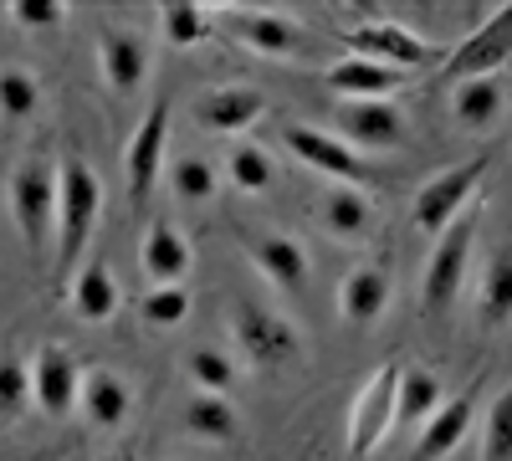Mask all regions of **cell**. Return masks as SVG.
Masks as SVG:
<instances>
[{
	"label": "cell",
	"instance_id": "1",
	"mask_svg": "<svg viewBox=\"0 0 512 461\" xmlns=\"http://www.w3.org/2000/svg\"><path fill=\"white\" fill-rule=\"evenodd\" d=\"M477 231H482V195L472 200V211L461 221H451L436 246H431V262L420 272V313L425 318H446L466 287V267H472V246H477Z\"/></svg>",
	"mask_w": 512,
	"mask_h": 461
},
{
	"label": "cell",
	"instance_id": "2",
	"mask_svg": "<svg viewBox=\"0 0 512 461\" xmlns=\"http://www.w3.org/2000/svg\"><path fill=\"white\" fill-rule=\"evenodd\" d=\"M98 221H103V180L93 175L88 159H62L57 164V262L62 272L88 251Z\"/></svg>",
	"mask_w": 512,
	"mask_h": 461
},
{
	"label": "cell",
	"instance_id": "3",
	"mask_svg": "<svg viewBox=\"0 0 512 461\" xmlns=\"http://www.w3.org/2000/svg\"><path fill=\"white\" fill-rule=\"evenodd\" d=\"M231 333H236V349L251 369H267V374H282L303 359V333L292 328L287 313L256 303V298H241L236 313H231Z\"/></svg>",
	"mask_w": 512,
	"mask_h": 461
},
{
	"label": "cell",
	"instance_id": "4",
	"mask_svg": "<svg viewBox=\"0 0 512 461\" xmlns=\"http://www.w3.org/2000/svg\"><path fill=\"white\" fill-rule=\"evenodd\" d=\"M11 221L26 241V251L41 262L57 236V164L52 159H26L11 170Z\"/></svg>",
	"mask_w": 512,
	"mask_h": 461
},
{
	"label": "cell",
	"instance_id": "5",
	"mask_svg": "<svg viewBox=\"0 0 512 461\" xmlns=\"http://www.w3.org/2000/svg\"><path fill=\"white\" fill-rule=\"evenodd\" d=\"M482 180H487V159H466V164H451V170L431 175V180L415 190V205H410L415 231L441 236L451 221H461L466 211H472Z\"/></svg>",
	"mask_w": 512,
	"mask_h": 461
},
{
	"label": "cell",
	"instance_id": "6",
	"mask_svg": "<svg viewBox=\"0 0 512 461\" xmlns=\"http://www.w3.org/2000/svg\"><path fill=\"white\" fill-rule=\"evenodd\" d=\"M282 149L297 159V164H308V170L328 175L333 185H354L364 190L369 185V159L359 149H349L338 134H323V129H308V123H287L282 129Z\"/></svg>",
	"mask_w": 512,
	"mask_h": 461
},
{
	"label": "cell",
	"instance_id": "7",
	"mask_svg": "<svg viewBox=\"0 0 512 461\" xmlns=\"http://www.w3.org/2000/svg\"><path fill=\"white\" fill-rule=\"evenodd\" d=\"M502 62H512V0L507 6H497L472 36H461L451 57L441 62V77L451 82H472V77H492Z\"/></svg>",
	"mask_w": 512,
	"mask_h": 461
},
{
	"label": "cell",
	"instance_id": "8",
	"mask_svg": "<svg viewBox=\"0 0 512 461\" xmlns=\"http://www.w3.org/2000/svg\"><path fill=\"white\" fill-rule=\"evenodd\" d=\"M349 47L354 57H369V62H384L395 72H410V67H425L431 62V41L415 36L410 26L379 16V11H364L354 26H349Z\"/></svg>",
	"mask_w": 512,
	"mask_h": 461
},
{
	"label": "cell",
	"instance_id": "9",
	"mask_svg": "<svg viewBox=\"0 0 512 461\" xmlns=\"http://www.w3.org/2000/svg\"><path fill=\"white\" fill-rule=\"evenodd\" d=\"M400 369L405 364H379L369 374V385L359 390L349 410V456H369L395 426V400H400Z\"/></svg>",
	"mask_w": 512,
	"mask_h": 461
},
{
	"label": "cell",
	"instance_id": "10",
	"mask_svg": "<svg viewBox=\"0 0 512 461\" xmlns=\"http://www.w3.org/2000/svg\"><path fill=\"white\" fill-rule=\"evenodd\" d=\"M164 149H169V103L154 98L144 123L134 129V139H128L123 149V180H128V200L144 205L164 175Z\"/></svg>",
	"mask_w": 512,
	"mask_h": 461
},
{
	"label": "cell",
	"instance_id": "11",
	"mask_svg": "<svg viewBox=\"0 0 512 461\" xmlns=\"http://www.w3.org/2000/svg\"><path fill=\"white\" fill-rule=\"evenodd\" d=\"M26 364H31V390H36V410L41 415L62 421V415H72L82 405V374H88V369L72 359V349L36 344V354Z\"/></svg>",
	"mask_w": 512,
	"mask_h": 461
},
{
	"label": "cell",
	"instance_id": "12",
	"mask_svg": "<svg viewBox=\"0 0 512 461\" xmlns=\"http://www.w3.org/2000/svg\"><path fill=\"white\" fill-rule=\"evenodd\" d=\"M216 26H226L246 52L272 57V62L297 57V52H303V41H308V31L297 26L292 16H282V11H246V6H236V11H221Z\"/></svg>",
	"mask_w": 512,
	"mask_h": 461
},
{
	"label": "cell",
	"instance_id": "13",
	"mask_svg": "<svg viewBox=\"0 0 512 461\" xmlns=\"http://www.w3.org/2000/svg\"><path fill=\"white\" fill-rule=\"evenodd\" d=\"M98 67H103V82L113 88V98H134L144 82H149V67H154V52L139 31H103L98 36Z\"/></svg>",
	"mask_w": 512,
	"mask_h": 461
},
{
	"label": "cell",
	"instance_id": "14",
	"mask_svg": "<svg viewBox=\"0 0 512 461\" xmlns=\"http://www.w3.org/2000/svg\"><path fill=\"white\" fill-rule=\"evenodd\" d=\"M323 88L344 103H390L400 88H405V72L384 67V62H369V57H338L328 72H323Z\"/></svg>",
	"mask_w": 512,
	"mask_h": 461
},
{
	"label": "cell",
	"instance_id": "15",
	"mask_svg": "<svg viewBox=\"0 0 512 461\" xmlns=\"http://www.w3.org/2000/svg\"><path fill=\"white\" fill-rule=\"evenodd\" d=\"M267 113V93L256 88H205L190 103V118L205 134H246L251 123H262Z\"/></svg>",
	"mask_w": 512,
	"mask_h": 461
},
{
	"label": "cell",
	"instance_id": "16",
	"mask_svg": "<svg viewBox=\"0 0 512 461\" xmlns=\"http://www.w3.org/2000/svg\"><path fill=\"white\" fill-rule=\"evenodd\" d=\"M246 257H251L256 272H262L272 287H282V292H303L308 287L313 262H308V246L297 241V236H282V231L246 236Z\"/></svg>",
	"mask_w": 512,
	"mask_h": 461
},
{
	"label": "cell",
	"instance_id": "17",
	"mask_svg": "<svg viewBox=\"0 0 512 461\" xmlns=\"http://www.w3.org/2000/svg\"><path fill=\"white\" fill-rule=\"evenodd\" d=\"M338 139L349 149H400L405 144V113L395 103H344L338 108Z\"/></svg>",
	"mask_w": 512,
	"mask_h": 461
},
{
	"label": "cell",
	"instance_id": "18",
	"mask_svg": "<svg viewBox=\"0 0 512 461\" xmlns=\"http://www.w3.org/2000/svg\"><path fill=\"white\" fill-rule=\"evenodd\" d=\"M390 298H395L390 272H384L379 262H364L338 282V318H344L349 328H374L384 318V308H390Z\"/></svg>",
	"mask_w": 512,
	"mask_h": 461
},
{
	"label": "cell",
	"instance_id": "19",
	"mask_svg": "<svg viewBox=\"0 0 512 461\" xmlns=\"http://www.w3.org/2000/svg\"><path fill=\"white\" fill-rule=\"evenodd\" d=\"M139 267H144V277H149L154 287H175V282L190 277L195 251H190V241L175 231V221H169V216H154V221H149L144 246H139Z\"/></svg>",
	"mask_w": 512,
	"mask_h": 461
},
{
	"label": "cell",
	"instance_id": "20",
	"mask_svg": "<svg viewBox=\"0 0 512 461\" xmlns=\"http://www.w3.org/2000/svg\"><path fill=\"white\" fill-rule=\"evenodd\" d=\"M472 410H477V390H461V395H446V405L420 426V441H415V461H446L466 431H472Z\"/></svg>",
	"mask_w": 512,
	"mask_h": 461
},
{
	"label": "cell",
	"instance_id": "21",
	"mask_svg": "<svg viewBox=\"0 0 512 461\" xmlns=\"http://www.w3.org/2000/svg\"><path fill=\"white\" fill-rule=\"evenodd\" d=\"M502 108H507V93L497 77H472V82H456L451 88V118L466 134H492Z\"/></svg>",
	"mask_w": 512,
	"mask_h": 461
},
{
	"label": "cell",
	"instance_id": "22",
	"mask_svg": "<svg viewBox=\"0 0 512 461\" xmlns=\"http://www.w3.org/2000/svg\"><path fill=\"white\" fill-rule=\"evenodd\" d=\"M180 421H185V436L210 441V446H226V441L241 436V415H236L231 395H205V390H195V395L185 400Z\"/></svg>",
	"mask_w": 512,
	"mask_h": 461
},
{
	"label": "cell",
	"instance_id": "23",
	"mask_svg": "<svg viewBox=\"0 0 512 461\" xmlns=\"http://www.w3.org/2000/svg\"><path fill=\"white\" fill-rule=\"evenodd\" d=\"M128 385L118 380L113 369H88L82 374V415H88V421L98 426V431H118L123 421H128Z\"/></svg>",
	"mask_w": 512,
	"mask_h": 461
},
{
	"label": "cell",
	"instance_id": "24",
	"mask_svg": "<svg viewBox=\"0 0 512 461\" xmlns=\"http://www.w3.org/2000/svg\"><path fill=\"white\" fill-rule=\"evenodd\" d=\"M477 318L482 328H507L512 323V241L497 246L487 267H482V287H477Z\"/></svg>",
	"mask_w": 512,
	"mask_h": 461
},
{
	"label": "cell",
	"instance_id": "25",
	"mask_svg": "<svg viewBox=\"0 0 512 461\" xmlns=\"http://www.w3.org/2000/svg\"><path fill=\"white\" fill-rule=\"evenodd\" d=\"M446 405V385L436 369H400V400H395V426H425Z\"/></svg>",
	"mask_w": 512,
	"mask_h": 461
},
{
	"label": "cell",
	"instance_id": "26",
	"mask_svg": "<svg viewBox=\"0 0 512 461\" xmlns=\"http://www.w3.org/2000/svg\"><path fill=\"white\" fill-rule=\"evenodd\" d=\"M318 216H323V231H328V236L359 241V236H369V226H374V205H369V195L354 190V185H333V190L323 195V205H318Z\"/></svg>",
	"mask_w": 512,
	"mask_h": 461
},
{
	"label": "cell",
	"instance_id": "27",
	"mask_svg": "<svg viewBox=\"0 0 512 461\" xmlns=\"http://www.w3.org/2000/svg\"><path fill=\"white\" fill-rule=\"evenodd\" d=\"M72 313L82 323H108L118 313V277L108 262H88L72 277Z\"/></svg>",
	"mask_w": 512,
	"mask_h": 461
},
{
	"label": "cell",
	"instance_id": "28",
	"mask_svg": "<svg viewBox=\"0 0 512 461\" xmlns=\"http://www.w3.org/2000/svg\"><path fill=\"white\" fill-rule=\"evenodd\" d=\"M164 180H169V195H175L180 205H205L210 195H216V164L200 159V154H180L175 164H164Z\"/></svg>",
	"mask_w": 512,
	"mask_h": 461
},
{
	"label": "cell",
	"instance_id": "29",
	"mask_svg": "<svg viewBox=\"0 0 512 461\" xmlns=\"http://www.w3.org/2000/svg\"><path fill=\"white\" fill-rule=\"evenodd\" d=\"M41 108V82L31 67H0V123H31Z\"/></svg>",
	"mask_w": 512,
	"mask_h": 461
},
{
	"label": "cell",
	"instance_id": "30",
	"mask_svg": "<svg viewBox=\"0 0 512 461\" xmlns=\"http://www.w3.org/2000/svg\"><path fill=\"white\" fill-rule=\"evenodd\" d=\"M216 31V11L205 6H159V36L169 47H200Z\"/></svg>",
	"mask_w": 512,
	"mask_h": 461
},
{
	"label": "cell",
	"instance_id": "31",
	"mask_svg": "<svg viewBox=\"0 0 512 461\" xmlns=\"http://www.w3.org/2000/svg\"><path fill=\"white\" fill-rule=\"evenodd\" d=\"M272 154L262 149V144H231V154H226V180L241 190V195H262L267 185H272Z\"/></svg>",
	"mask_w": 512,
	"mask_h": 461
},
{
	"label": "cell",
	"instance_id": "32",
	"mask_svg": "<svg viewBox=\"0 0 512 461\" xmlns=\"http://www.w3.org/2000/svg\"><path fill=\"white\" fill-rule=\"evenodd\" d=\"M185 369H190V380H195L205 395H231L236 380H241V369H236L231 354H221V349H195V354L185 359Z\"/></svg>",
	"mask_w": 512,
	"mask_h": 461
},
{
	"label": "cell",
	"instance_id": "33",
	"mask_svg": "<svg viewBox=\"0 0 512 461\" xmlns=\"http://www.w3.org/2000/svg\"><path fill=\"white\" fill-rule=\"evenodd\" d=\"M26 405H36L31 364H21L16 354H0V421H16Z\"/></svg>",
	"mask_w": 512,
	"mask_h": 461
},
{
	"label": "cell",
	"instance_id": "34",
	"mask_svg": "<svg viewBox=\"0 0 512 461\" xmlns=\"http://www.w3.org/2000/svg\"><path fill=\"white\" fill-rule=\"evenodd\" d=\"M139 313H144L149 328H180L190 318V287H180V282L175 287H149Z\"/></svg>",
	"mask_w": 512,
	"mask_h": 461
},
{
	"label": "cell",
	"instance_id": "35",
	"mask_svg": "<svg viewBox=\"0 0 512 461\" xmlns=\"http://www.w3.org/2000/svg\"><path fill=\"white\" fill-rule=\"evenodd\" d=\"M482 461H512V385L487 405L482 426Z\"/></svg>",
	"mask_w": 512,
	"mask_h": 461
},
{
	"label": "cell",
	"instance_id": "36",
	"mask_svg": "<svg viewBox=\"0 0 512 461\" xmlns=\"http://www.w3.org/2000/svg\"><path fill=\"white\" fill-rule=\"evenodd\" d=\"M11 21L21 31H62L67 26V6H57V0H16Z\"/></svg>",
	"mask_w": 512,
	"mask_h": 461
}]
</instances>
